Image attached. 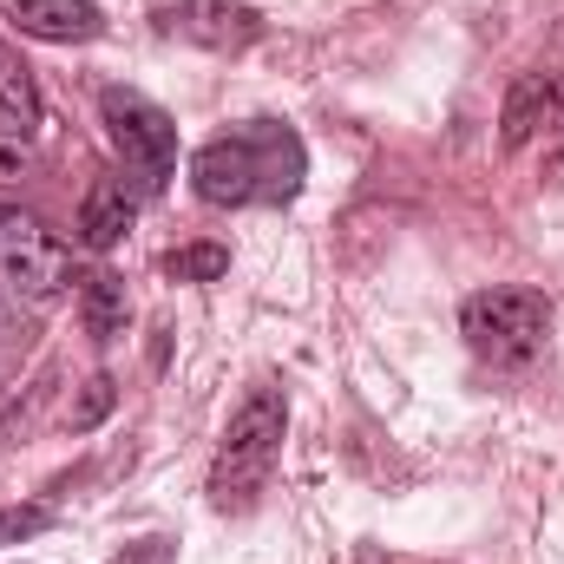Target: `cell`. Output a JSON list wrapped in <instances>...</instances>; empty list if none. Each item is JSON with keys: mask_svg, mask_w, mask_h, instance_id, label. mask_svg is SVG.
I'll return each instance as SVG.
<instances>
[{"mask_svg": "<svg viewBox=\"0 0 564 564\" xmlns=\"http://www.w3.org/2000/svg\"><path fill=\"white\" fill-rule=\"evenodd\" d=\"M308 177V144L282 119H243L210 144L191 151V191L210 210H243V204H295Z\"/></svg>", "mask_w": 564, "mask_h": 564, "instance_id": "cell-1", "label": "cell"}, {"mask_svg": "<svg viewBox=\"0 0 564 564\" xmlns=\"http://www.w3.org/2000/svg\"><path fill=\"white\" fill-rule=\"evenodd\" d=\"M282 433H289V401H282L276 381H257L243 394V408L230 414L224 446H217V466H210V499L224 512H243L270 486V473H276V459H282Z\"/></svg>", "mask_w": 564, "mask_h": 564, "instance_id": "cell-2", "label": "cell"}, {"mask_svg": "<svg viewBox=\"0 0 564 564\" xmlns=\"http://www.w3.org/2000/svg\"><path fill=\"white\" fill-rule=\"evenodd\" d=\"M459 335H466V348H473L479 361L519 368V361H532V355L545 348V335H552V302H545V289H519V282L479 289V295H466V308H459Z\"/></svg>", "mask_w": 564, "mask_h": 564, "instance_id": "cell-3", "label": "cell"}, {"mask_svg": "<svg viewBox=\"0 0 564 564\" xmlns=\"http://www.w3.org/2000/svg\"><path fill=\"white\" fill-rule=\"evenodd\" d=\"M99 119H106V139L119 151V164L132 171L139 191H164L171 171H177V126L164 106H151L139 86H106L99 93Z\"/></svg>", "mask_w": 564, "mask_h": 564, "instance_id": "cell-4", "label": "cell"}, {"mask_svg": "<svg viewBox=\"0 0 564 564\" xmlns=\"http://www.w3.org/2000/svg\"><path fill=\"white\" fill-rule=\"evenodd\" d=\"M0 282L7 295L46 308L73 289V250L40 217H0Z\"/></svg>", "mask_w": 564, "mask_h": 564, "instance_id": "cell-5", "label": "cell"}, {"mask_svg": "<svg viewBox=\"0 0 564 564\" xmlns=\"http://www.w3.org/2000/svg\"><path fill=\"white\" fill-rule=\"evenodd\" d=\"M151 20H158L164 40H184V46H204V53H243V46L263 40V13L243 7V0H164Z\"/></svg>", "mask_w": 564, "mask_h": 564, "instance_id": "cell-6", "label": "cell"}, {"mask_svg": "<svg viewBox=\"0 0 564 564\" xmlns=\"http://www.w3.org/2000/svg\"><path fill=\"white\" fill-rule=\"evenodd\" d=\"M558 132H564V59H552V66H532V73L512 79L506 112H499V144L525 151V144L558 139Z\"/></svg>", "mask_w": 564, "mask_h": 564, "instance_id": "cell-7", "label": "cell"}, {"mask_svg": "<svg viewBox=\"0 0 564 564\" xmlns=\"http://www.w3.org/2000/svg\"><path fill=\"white\" fill-rule=\"evenodd\" d=\"M7 20L26 40H53V46H86L106 33V7L99 0H13Z\"/></svg>", "mask_w": 564, "mask_h": 564, "instance_id": "cell-8", "label": "cell"}, {"mask_svg": "<svg viewBox=\"0 0 564 564\" xmlns=\"http://www.w3.org/2000/svg\"><path fill=\"white\" fill-rule=\"evenodd\" d=\"M139 184L132 177H99L93 191H86V204H79V243L86 250H112V243H126L132 237V224H139Z\"/></svg>", "mask_w": 564, "mask_h": 564, "instance_id": "cell-9", "label": "cell"}, {"mask_svg": "<svg viewBox=\"0 0 564 564\" xmlns=\"http://www.w3.org/2000/svg\"><path fill=\"white\" fill-rule=\"evenodd\" d=\"M79 308H86V328H93V341H112V335H126V322H132L126 282L112 276V270L86 276V295H79Z\"/></svg>", "mask_w": 564, "mask_h": 564, "instance_id": "cell-10", "label": "cell"}, {"mask_svg": "<svg viewBox=\"0 0 564 564\" xmlns=\"http://www.w3.org/2000/svg\"><path fill=\"white\" fill-rule=\"evenodd\" d=\"M0 112L7 119H20V132H33L40 126V93H33V79H26V66L0 46Z\"/></svg>", "mask_w": 564, "mask_h": 564, "instance_id": "cell-11", "label": "cell"}, {"mask_svg": "<svg viewBox=\"0 0 564 564\" xmlns=\"http://www.w3.org/2000/svg\"><path fill=\"white\" fill-rule=\"evenodd\" d=\"M224 270H230V250H217V243H197V250H177V257H171V276L177 282H210V276H224Z\"/></svg>", "mask_w": 564, "mask_h": 564, "instance_id": "cell-12", "label": "cell"}, {"mask_svg": "<svg viewBox=\"0 0 564 564\" xmlns=\"http://www.w3.org/2000/svg\"><path fill=\"white\" fill-rule=\"evenodd\" d=\"M20 177H26V144L0 132V191H7V184H20Z\"/></svg>", "mask_w": 564, "mask_h": 564, "instance_id": "cell-13", "label": "cell"}, {"mask_svg": "<svg viewBox=\"0 0 564 564\" xmlns=\"http://www.w3.org/2000/svg\"><path fill=\"white\" fill-rule=\"evenodd\" d=\"M112 564H171V539H144L139 552H126V558H112Z\"/></svg>", "mask_w": 564, "mask_h": 564, "instance_id": "cell-14", "label": "cell"}, {"mask_svg": "<svg viewBox=\"0 0 564 564\" xmlns=\"http://www.w3.org/2000/svg\"><path fill=\"white\" fill-rule=\"evenodd\" d=\"M46 519L40 512H0V539H20V532H40Z\"/></svg>", "mask_w": 564, "mask_h": 564, "instance_id": "cell-15", "label": "cell"}]
</instances>
